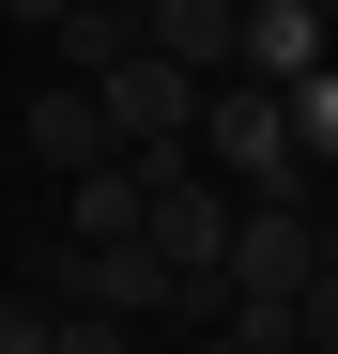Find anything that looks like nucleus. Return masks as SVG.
Instances as JSON below:
<instances>
[{
  "mask_svg": "<svg viewBox=\"0 0 338 354\" xmlns=\"http://www.w3.org/2000/svg\"><path fill=\"white\" fill-rule=\"evenodd\" d=\"M200 154L231 169L246 201H308V154H292V93H277V77H246V62L200 93Z\"/></svg>",
  "mask_w": 338,
  "mask_h": 354,
  "instance_id": "nucleus-1",
  "label": "nucleus"
},
{
  "mask_svg": "<svg viewBox=\"0 0 338 354\" xmlns=\"http://www.w3.org/2000/svg\"><path fill=\"white\" fill-rule=\"evenodd\" d=\"M92 93H108V124H123V154H169V139H200V93H215V77L169 62V46H123Z\"/></svg>",
  "mask_w": 338,
  "mask_h": 354,
  "instance_id": "nucleus-2",
  "label": "nucleus"
},
{
  "mask_svg": "<svg viewBox=\"0 0 338 354\" xmlns=\"http://www.w3.org/2000/svg\"><path fill=\"white\" fill-rule=\"evenodd\" d=\"M308 262H323V216H308V201H246V231H231V292H308Z\"/></svg>",
  "mask_w": 338,
  "mask_h": 354,
  "instance_id": "nucleus-3",
  "label": "nucleus"
},
{
  "mask_svg": "<svg viewBox=\"0 0 338 354\" xmlns=\"http://www.w3.org/2000/svg\"><path fill=\"white\" fill-rule=\"evenodd\" d=\"M16 139H31L46 169H92V154H123V124H108V93H92V77H46Z\"/></svg>",
  "mask_w": 338,
  "mask_h": 354,
  "instance_id": "nucleus-4",
  "label": "nucleus"
},
{
  "mask_svg": "<svg viewBox=\"0 0 338 354\" xmlns=\"http://www.w3.org/2000/svg\"><path fill=\"white\" fill-rule=\"evenodd\" d=\"M139 46H169V62H200V77H231V62H246V0H139Z\"/></svg>",
  "mask_w": 338,
  "mask_h": 354,
  "instance_id": "nucleus-5",
  "label": "nucleus"
},
{
  "mask_svg": "<svg viewBox=\"0 0 338 354\" xmlns=\"http://www.w3.org/2000/svg\"><path fill=\"white\" fill-rule=\"evenodd\" d=\"M323 46H338L323 0H246V77H308Z\"/></svg>",
  "mask_w": 338,
  "mask_h": 354,
  "instance_id": "nucleus-6",
  "label": "nucleus"
},
{
  "mask_svg": "<svg viewBox=\"0 0 338 354\" xmlns=\"http://www.w3.org/2000/svg\"><path fill=\"white\" fill-rule=\"evenodd\" d=\"M200 354H308L292 339V292H231V308L200 324Z\"/></svg>",
  "mask_w": 338,
  "mask_h": 354,
  "instance_id": "nucleus-7",
  "label": "nucleus"
},
{
  "mask_svg": "<svg viewBox=\"0 0 338 354\" xmlns=\"http://www.w3.org/2000/svg\"><path fill=\"white\" fill-rule=\"evenodd\" d=\"M123 46H139V16H123V0H77V16H62V77H108Z\"/></svg>",
  "mask_w": 338,
  "mask_h": 354,
  "instance_id": "nucleus-8",
  "label": "nucleus"
},
{
  "mask_svg": "<svg viewBox=\"0 0 338 354\" xmlns=\"http://www.w3.org/2000/svg\"><path fill=\"white\" fill-rule=\"evenodd\" d=\"M292 93V154H338V62H308V77H277Z\"/></svg>",
  "mask_w": 338,
  "mask_h": 354,
  "instance_id": "nucleus-9",
  "label": "nucleus"
},
{
  "mask_svg": "<svg viewBox=\"0 0 338 354\" xmlns=\"http://www.w3.org/2000/svg\"><path fill=\"white\" fill-rule=\"evenodd\" d=\"M46 354H123V308H77V292H62V324H46Z\"/></svg>",
  "mask_w": 338,
  "mask_h": 354,
  "instance_id": "nucleus-10",
  "label": "nucleus"
},
{
  "mask_svg": "<svg viewBox=\"0 0 338 354\" xmlns=\"http://www.w3.org/2000/svg\"><path fill=\"white\" fill-rule=\"evenodd\" d=\"M46 324H62V292H0V354H46Z\"/></svg>",
  "mask_w": 338,
  "mask_h": 354,
  "instance_id": "nucleus-11",
  "label": "nucleus"
},
{
  "mask_svg": "<svg viewBox=\"0 0 338 354\" xmlns=\"http://www.w3.org/2000/svg\"><path fill=\"white\" fill-rule=\"evenodd\" d=\"M0 16H16V31H62V16H77V0H0Z\"/></svg>",
  "mask_w": 338,
  "mask_h": 354,
  "instance_id": "nucleus-12",
  "label": "nucleus"
}]
</instances>
